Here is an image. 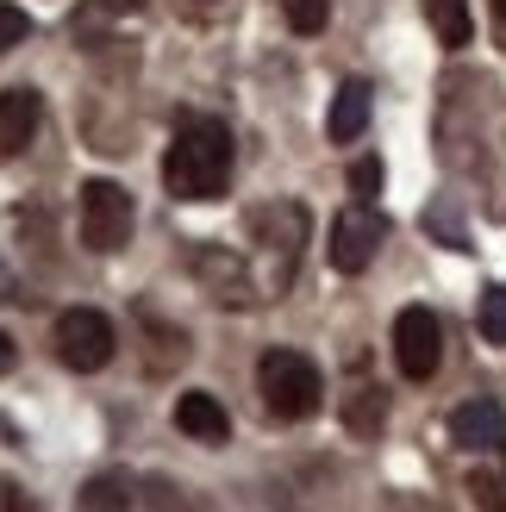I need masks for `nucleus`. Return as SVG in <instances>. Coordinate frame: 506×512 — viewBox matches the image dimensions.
<instances>
[{
	"label": "nucleus",
	"mask_w": 506,
	"mask_h": 512,
	"mask_svg": "<svg viewBox=\"0 0 506 512\" xmlns=\"http://www.w3.org/2000/svg\"><path fill=\"white\" fill-rule=\"evenodd\" d=\"M232 163H238L232 125L213 113H188L163 150V188L175 200H219L225 182H232Z\"/></svg>",
	"instance_id": "1"
},
{
	"label": "nucleus",
	"mask_w": 506,
	"mask_h": 512,
	"mask_svg": "<svg viewBox=\"0 0 506 512\" xmlns=\"http://www.w3.org/2000/svg\"><path fill=\"white\" fill-rule=\"evenodd\" d=\"M257 394L269 406V419H313L319 413V400H325V381H319V363L313 356H300V350H263L257 356Z\"/></svg>",
	"instance_id": "2"
},
{
	"label": "nucleus",
	"mask_w": 506,
	"mask_h": 512,
	"mask_svg": "<svg viewBox=\"0 0 506 512\" xmlns=\"http://www.w3.org/2000/svg\"><path fill=\"white\" fill-rule=\"evenodd\" d=\"M82 244L100 250V256L132 244V194L119 182H107V175L82 182Z\"/></svg>",
	"instance_id": "3"
},
{
	"label": "nucleus",
	"mask_w": 506,
	"mask_h": 512,
	"mask_svg": "<svg viewBox=\"0 0 506 512\" xmlns=\"http://www.w3.org/2000/svg\"><path fill=\"white\" fill-rule=\"evenodd\" d=\"M113 350H119V331H113L107 313H94V306H69V313L57 319V356H63V369L94 375V369L113 363Z\"/></svg>",
	"instance_id": "4"
},
{
	"label": "nucleus",
	"mask_w": 506,
	"mask_h": 512,
	"mask_svg": "<svg viewBox=\"0 0 506 512\" xmlns=\"http://www.w3.org/2000/svg\"><path fill=\"white\" fill-rule=\"evenodd\" d=\"M394 363L407 381H432L438 363H444V325L432 306H407V313L394 319Z\"/></svg>",
	"instance_id": "5"
},
{
	"label": "nucleus",
	"mask_w": 506,
	"mask_h": 512,
	"mask_svg": "<svg viewBox=\"0 0 506 512\" xmlns=\"http://www.w3.org/2000/svg\"><path fill=\"white\" fill-rule=\"evenodd\" d=\"M382 238H388V219L357 200V207H344L332 219V244H325V256H332L338 275H363L375 263V250H382Z\"/></svg>",
	"instance_id": "6"
},
{
	"label": "nucleus",
	"mask_w": 506,
	"mask_h": 512,
	"mask_svg": "<svg viewBox=\"0 0 506 512\" xmlns=\"http://www.w3.org/2000/svg\"><path fill=\"white\" fill-rule=\"evenodd\" d=\"M194 275L213 288V300H232V306H257L263 300L257 288H250V275H244V256L219 250V244H200L194 250Z\"/></svg>",
	"instance_id": "7"
},
{
	"label": "nucleus",
	"mask_w": 506,
	"mask_h": 512,
	"mask_svg": "<svg viewBox=\"0 0 506 512\" xmlns=\"http://www.w3.org/2000/svg\"><path fill=\"white\" fill-rule=\"evenodd\" d=\"M450 444L457 450H506V406L500 400H463L450 413Z\"/></svg>",
	"instance_id": "8"
},
{
	"label": "nucleus",
	"mask_w": 506,
	"mask_h": 512,
	"mask_svg": "<svg viewBox=\"0 0 506 512\" xmlns=\"http://www.w3.org/2000/svg\"><path fill=\"white\" fill-rule=\"evenodd\" d=\"M38 119H44V94L38 88H0V157H19L25 144L38 138Z\"/></svg>",
	"instance_id": "9"
},
{
	"label": "nucleus",
	"mask_w": 506,
	"mask_h": 512,
	"mask_svg": "<svg viewBox=\"0 0 506 512\" xmlns=\"http://www.w3.org/2000/svg\"><path fill=\"white\" fill-rule=\"evenodd\" d=\"M175 425H182L194 444H225V438H232V419H225V406H219L213 394H200V388L175 400Z\"/></svg>",
	"instance_id": "10"
},
{
	"label": "nucleus",
	"mask_w": 506,
	"mask_h": 512,
	"mask_svg": "<svg viewBox=\"0 0 506 512\" xmlns=\"http://www.w3.org/2000/svg\"><path fill=\"white\" fill-rule=\"evenodd\" d=\"M369 100H375V88H369V82H344V88H338L332 119H325L332 144H357V138H363V125H369Z\"/></svg>",
	"instance_id": "11"
},
{
	"label": "nucleus",
	"mask_w": 506,
	"mask_h": 512,
	"mask_svg": "<svg viewBox=\"0 0 506 512\" xmlns=\"http://www.w3.org/2000/svg\"><path fill=\"white\" fill-rule=\"evenodd\" d=\"M75 512H132V481H125V475H94V481H82Z\"/></svg>",
	"instance_id": "12"
},
{
	"label": "nucleus",
	"mask_w": 506,
	"mask_h": 512,
	"mask_svg": "<svg viewBox=\"0 0 506 512\" xmlns=\"http://www.w3.org/2000/svg\"><path fill=\"white\" fill-rule=\"evenodd\" d=\"M425 19H432V32H438V44H450V50H463L469 44V0H425Z\"/></svg>",
	"instance_id": "13"
},
{
	"label": "nucleus",
	"mask_w": 506,
	"mask_h": 512,
	"mask_svg": "<svg viewBox=\"0 0 506 512\" xmlns=\"http://www.w3.org/2000/svg\"><path fill=\"white\" fill-rule=\"evenodd\" d=\"M382 419H388V394H382V388H357V394L344 400V425L357 431V438L382 431Z\"/></svg>",
	"instance_id": "14"
},
{
	"label": "nucleus",
	"mask_w": 506,
	"mask_h": 512,
	"mask_svg": "<svg viewBox=\"0 0 506 512\" xmlns=\"http://www.w3.org/2000/svg\"><path fill=\"white\" fill-rule=\"evenodd\" d=\"M475 325H482L488 344H506V288H482V306H475Z\"/></svg>",
	"instance_id": "15"
},
{
	"label": "nucleus",
	"mask_w": 506,
	"mask_h": 512,
	"mask_svg": "<svg viewBox=\"0 0 506 512\" xmlns=\"http://www.w3.org/2000/svg\"><path fill=\"white\" fill-rule=\"evenodd\" d=\"M325 19H332V0H288V25L300 38H319Z\"/></svg>",
	"instance_id": "16"
},
{
	"label": "nucleus",
	"mask_w": 506,
	"mask_h": 512,
	"mask_svg": "<svg viewBox=\"0 0 506 512\" xmlns=\"http://www.w3.org/2000/svg\"><path fill=\"white\" fill-rule=\"evenodd\" d=\"M25 38H32V13L13 7V0H0V57H7V50H19Z\"/></svg>",
	"instance_id": "17"
},
{
	"label": "nucleus",
	"mask_w": 506,
	"mask_h": 512,
	"mask_svg": "<svg viewBox=\"0 0 506 512\" xmlns=\"http://www.w3.org/2000/svg\"><path fill=\"white\" fill-rule=\"evenodd\" d=\"M469 500L482 506V512H506V475L475 469V475H469Z\"/></svg>",
	"instance_id": "18"
},
{
	"label": "nucleus",
	"mask_w": 506,
	"mask_h": 512,
	"mask_svg": "<svg viewBox=\"0 0 506 512\" xmlns=\"http://www.w3.org/2000/svg\"><path fill=\"white\" fill-rule=\"evenodd\" d=\"M425 225H432L450 250H469V238H463V225H457V213H450V207H432V213H425Z\"/></svg>",
	"instance_id": "19"
},
{
	"label": "nucleus",
	"mask_w": 506,
	"mask_h": 512,
	"mask_svg": "<svg viewBox=\"0 0 506 512\" xmlns=\"http://www.w3.org/2000/svg\"><path fill=\"white\" fill-rule=\"evenodd\" d=\"M350 188H357V200H369L375 188H382V163H375V157H357V163H350Z\"/></svg>",
	"instance_id": "20"
},
{
	"label": "nucleus",
	"mask_w": 506,
	"mask_h": 512,
	"mask_svg": "<svg viewBox=\"0 0 506 512\" xmlns=\"http://www.w3.org/2000/svg\"><path fill=\"white\" fill-rule=\"evenodd\" d=\"M7 300H19V281H13V269H7V256H0V306Z\"/></svg>",
	"instance_id": "21"
},
{
	"label": "nucleus",
	"mask_w": 506,
	"mask_h": 512,
	"mask_svg": "<svg viewBox=\"0 0 506 512\" xmlns=\"http://www.w3.org/2000/svg\"><path fill=\"white\" fill-rule=\"evenodd\" d=\"M0 369H13V338L0 331Z\"/></svg>",
	"instance_id": "22"
},
{
	"label": "nucleus",
	"mask_w": 506,
	"mask_h": 512,
	"mask_svg": "<svg viewBox=\"0 0 506 512\" xmlns=\"http://www.w3.org/2000/svg\"><path fill=\"white\" fill-rule=\"evenodd\" d=\"M494 13H500V19H506V0H494Z\"/></svg>",
	"instance_id": "23"
}]
</instances>
